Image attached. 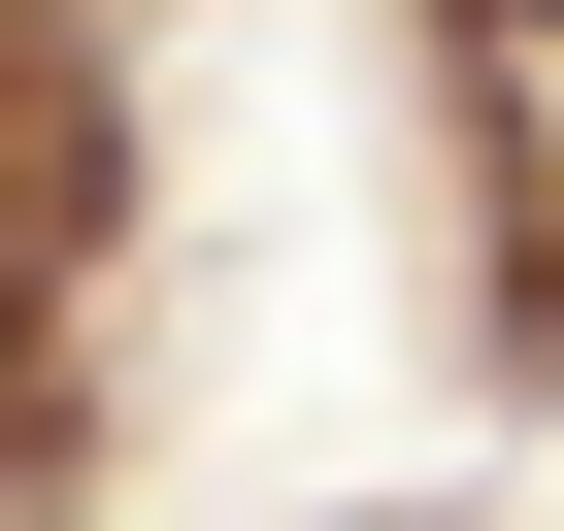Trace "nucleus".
<instances>
[{
    "label": "nucleus",
    "instance_id": "obj_1",
    "mask_svg": "<svg viewBox=\"0 0 564 531\" xmlns=\"http://www.w3.org/2000/svg\"><path fill=\"white\" fill-rule=\"evenodd\" d=\"M498 34H564V0H498Z\"/></svg>",
    "mask_w": 564,
    "mask_h": 531
}]
</instances>
